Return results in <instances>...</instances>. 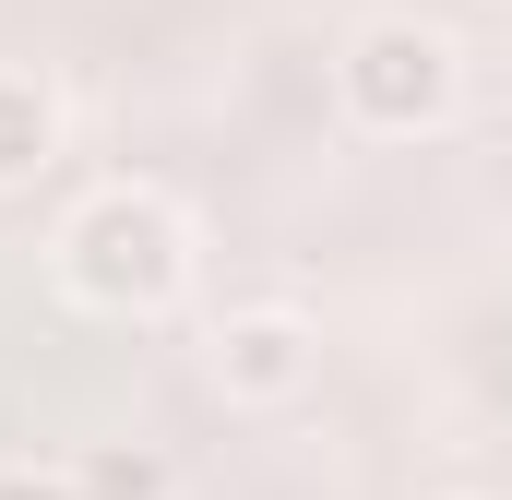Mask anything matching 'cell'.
Returning <instances> with one entry per match:
<instances>
[{"label":"cell","instance_id":"cell-1","mask_svg":"<svg viewBox=\"0 0 512 500\" xmlns=\"http://www.w3.org/2000/svg\"><path fill=\"white\" fill-rule=\"evenodd\" d=\"M60 286L84 298V310H167L179 286H191V227H179V203H155V191H96V203H72V227H60Z\"/></svg>","mask_w":512,"mask_h":500},{"label":"cell","instance_id":"cell-2","mask_svg":"<svg viewBox=\"0 0 512 500\" xmlns=\"http://www.w3.org/2000/svg\"><path fill=\"white\" fill-rule=\"evenodd\" d=\"M334 96H346V120H358V131H441V120H453V96H465V60H453L441 24H417V12H370V24L346 36V60H334Z\"/></svg>","mask_w":512,"mask_h":500},{"label":"cell","instance_id":"cell-3","mask_svg":"<svg viewBox=\"0 0 512 500\" xmlns=\"http://www.w3.org/2000/svg\"><path fill=\"white\" fill-rule=\"evenodd\" d=\"M310 370H322V334H310L298 310H227V322H215V381H227L239 405H286Z\"/></svg>","mask_w":512,"mask_h":500},{"label":"cell","instance_id":"cell-4","mask_svg":"<svg viewBox=\"0 0 512 500\" xmlns=\"http://www.w3.org/2000/svg\"><path fill=\"white\" fill-rule=\"evenodd\" d=\"M48 155H60V108H48V84H36V72H0V191H24Z\"/></svg>","mask_w":512,"mask_h":500},{"label":"cell","instance_id":"cell-5","mask_svg":"<svg viewBox=\"0 0 512 500\" xmlns=\"http://www.w3.org/2000/svg\"><path fill=\"white\" fill-rule=\"evenodd\" d=\"M60 477H72V500H167V453L155 441H84Z\"/></svg>","mask_w":512,"mask_h":500},{"label":"cell","instance_id":"cell-6","mask_svg":"<svg viewBox=\"0 0 512 500\" xmlns=\"http://www.w3.org/2000/svg\"><path fill=\"white\" fill-rule=\"evenodd\" d=\"M0 500H72V477H48V465H0Z\"/></svg>","mask_w":512,"mask_h":500}]
</instances>
